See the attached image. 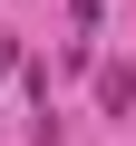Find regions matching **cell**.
Returning a JSON list of instances; mask_svg holds the SVG:
<instances>
[{"label":"cell","mask_w":136,"mask_h":146,"mask_svg":"<svg viewBox=\"0 0 136 146\" xmlns=\"http://www.w3.org/2000/svg\"><path fill=\"white\" fill-rule=\"evenodd\" d=\"M97 98H107V107L126 117V107H136V68H97Z\"/></svg>","instance_id":"cell-1"}]
</instances>
